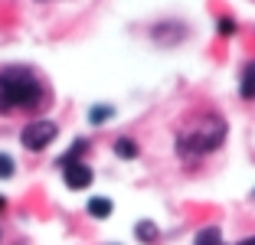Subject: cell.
<instances>
[{"label": "cell", "instance_id": "obj_1", "mask_svg": "<svg viewBox=\"0 0 255 245\" xmlns=\"http://www.w3.org/2000/svg\"><path fill=\"white\" fill-rule=\"evenodd\" d=\"M46 102V89L43 82L23 66H10L0 69V115L10 112H26Z\"/></svg>", "mask_w": 255, "mask_h": 245}, {"label": "cell", "instance_id": "obj_2", "mask_svg": "<svg viewBox=\"0 0 255 245\" xmlns=\"http://www.w3.org/2000/svg\"><path fill=\"white\" fill-rule=\"evenodd\" d=\"M223 137H226V121L216 118V115H203L177 134V154L187 157V160H196V157L216 150L223 144Z\"/></svg>", "mask_w": 255, "mask_h": 245}, {"label": "cell", "instance_id": "obj_3", "mask_svg": "<svg viewBox=\"0 0 255 245\" xmlns=\"http://www.w3.org/2000/svg\"><path fill=\"white\" fill-rule=\"evenodd\" d=\"M56 134H59L56 121H30V124L23 127L20 141H23L26 150H43V147H49V144L56 141Z\"/></svg>", "mask_w": 255, "mask_h": 245}, {"label": "cell", "instance_id": "obj_4", "mask_svg": "<svg viewBox=\"0 0 255 245\" xmlns=\"http://www.w3.org/2000/svg\"><path fill=\"white\" fill-rule=\"evenodd\" d=\"M62 177H66V186L69 190H85V186L92 183V170L85 167V163H66L62 167Z\"/></svg>", "mask_w": 255, "mask_h": 245}, {"label": "cell", "instance_id": "obj_5", "mask_svg": "<svg viewBox=\"0 0 255 245\" xmlns=\"http://www.w3.org/2000/svg\"><path fill=\"white\" fill-rule=\"evenodd\" d=\"M242 98L255 102V62H249L246 72H242Z\"/></svg>", "mask_w": 255, "mask_h": 245}, {"label": "cell", "instance_id": "obj_6", "mask_svg": "<svg viewBox=\"0 0 255 245\" xmlns=\"http://www.w3.org/2000/svg\"><path fill=\"white\" fill-rule=\"evenodd\" d=\"M89 213L98 216V219L112 216V200H105V196H95V200H89Z\"/></svg>", "mask_w": 255, "mask_h": 245}, {"label": "cell", "instance_id": "obj_7", "mask_svg": "<svg viewBox=\"0 0 255 245\" xmlns=\"http://www.w3.org/2000/svg\"><path fill=\"white\" fill-rule=\"evenodd\" d=\"M115 154L131 160V157H137V144H134V141H128V137H118V141H115Z\"/></svg>", "mask_w": 255, "mask_h": 245}, {"label": "cell", "instance_id": "obj_8", "mask_svg": "<svg viewBox=\"0 0 255 245\" xmlns=\"http://www.w3.org/2000/svg\"><path fill=\"white\" fill-rule=\"evenodd\" d=\"M112 115H115V108H108V105H95V108L89 112V121H92V124H105Z\"/></svg>", "mask_w": 255, "mask_h": 245}, {"label": "cell", "instance_id": "obj_9", "mask_svg": "<svg viewBox=\"0 0 255 245\" xmlns=\"http://www.w3.org/2000/svg\"><path fill=\"white\" fill-rule=\"evenodd\" d=\"M196 245H223V239H219V229H216V226L203 229L200 236H196Z\"/></svg>", "mask_w": 255, "mask_h": 245}, {"label": "cell", "instance_id": "obj_10", "mask_svg": "<svg viewBox=\"0 0 255 245\" xmlns=\"http://www.w3.org/2000/svg\"><path fill=\"white\" fill-rule=\"evenodd\" d=\"M157 236H160V232H157L154 223H137V239H141V242H154Z\"/></svg>", "mask_w": 255, "mask_h": 245}, {"label": "cell", "instance_id": "obj_11", "mask_svg": "<svg viewBox=\"0 0 255 245\" xmlns=\"http://www.w3.org/2000/svg\"><path fill=\"white\" fill-rule=\"evenodd\" d=\"M7 177H13V157L0 154V180H7Z\"/></svg>", "mask_w": 255, "mask_h": 245}, {"label": "cell", "instance_id": "obj_12", "mask_svg": "<svg viewBox=\"0 0 255 245\" xmlns=\"http://www.w3.org/2000/svg\"><path fill=\"white\" fill-rule=\"evenodd\" d=\"M219 33H223V36H233V33H236V23L229 20V16H223V20H219Z\"/></svg>", "mask_w": 255, "mask_h": 245}, {"label": "cell", "instance_id": "obj_13", "mask_svg": "<svg viewBox=\"0 0 255 245\" xmlns=\"http://www.w3.org/2000/svg\"><path fill=\"white\" fill-rule=\"evenodd\" d=\"M239 245H255V239H246V242H239Z\"/></svg>", "mask_w": 255, "mask_h": 245}, {"label": "cell", "instance_id": "obj_14", "mask_svg": "<svg viewBox=\"0 0 255 245\" xmlns=\"http://www.w3.org/2000/svg\"><path fill=\"white\" fill-rule=\"evenodd\" d=\"M3 206H7V200H3V196H0V213H3Z\"/></svg>", "mask_w": 255, "mask_h": 245}]
</instances>
